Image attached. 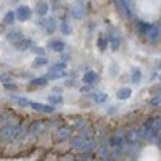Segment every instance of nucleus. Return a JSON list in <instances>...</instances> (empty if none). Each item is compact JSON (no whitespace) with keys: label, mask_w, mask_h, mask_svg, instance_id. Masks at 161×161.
I'll use <instances>...</instances> for the list:
<instances>
[{"label":"nucleus","mask_w":161,"mask_h":161,"mask_svg":"<svg viewBox=\"0 0 161 161\" xmlns=\"http://www.w3.org/2000/svg\"><path fill=\"white\" fill-rule=\"evenodd\" d=\"M18 121H11L10 124L3 126L0 129V145H11L13 139H15V134H16V129H18Z\"/></svg>","instance_id":"nucleus-1"},{"label":"nucleus","mask_w":161,"mask_h":161,"mask_svg":"<svg viewBox=\"0 0 161 161\" xmlns=\"http://www.w3.org/2000/svg\"><path fill=\"white\" fill-rule=\"evenodd\" d=\"M47 121H42V119H39V121H32L31 124H28V140L32 139V137H37L40 136L45 129H47Z\"/></svg>","instance_id":"nucleus-2"},{"label":"nucleus","mask_w":161,"mask_h":161,"mask_svg":"<svg viewBox=\"0 0 161 161\" xmlns=\"http://www.w3.org/2000/svg\"><path fill=\"white\" fill-rule=\"evenodd\" d=\"M71 136H73V127L61 126V127H58L55 132H53V140L55 142H64V140L71 139Z\"/></svg>","instance_id":"nucleus-3"},{"label":"nucleus","mask_w":161,"mask_h":161,"mask_svg":"<svg viewBox=\"0 0 161 161\" xmlns=\"http://www.w3.org/2000/svg\"><path fill=\"white\" fill-rule=\"evenodd\" d=\"M93 139V137H92ZM89 140H90V137H87V136H84V134H77L76 137H73L71 139V147L74 150H79V152H82L84 148H86V145L89 143Z\"/></svg>","instance_id":"nucleus-4"},{"label":"nucleus","mask_w":161,"mask_h":161,"mask_svg":"<svg viewBox=\"0 0 161 161\" xmlns=\"http://www.w3.org/2000/svg\"><path fill=\"white\" fill-rule=\"evenodd\" d=\"M15 15H16V21L24 23V21H29L32 18V10L28 5H19V7H16Z\"/></svg>","instance_id":"nucleus-5"},{"label":"nucleus","mask_w":161,"mask_h":161,"mask_svg":"<svg viewBox=\"0 0 161 161\" xmlns=\"http://www.w3.org/2000/svg\"><path fill=\"white\" fill-rule=\"evenodd\" d=\"M108 145H110V148H123V147H126L124 132H116L114 136H111L108 140Z\"/></svg>","instance_id":"nucleus-6"},{"label":"nucleus","mask_w":161,"mask_h":161,"mask_svg":"<svg viewBox=\"0 0 161 161\" xmlns=\"http://www.w3.org/2000/svg\"><path fill=\"white\" fill-rule=\"evenodd\" d=\"M29 108H32L36 113H44V114L55 113V106H52V105H44V103H37V102H31Z\"/></svg>","instance_id":"nucleus-7"},{"label":"nucleus","mask_w":161,"mask_h":161,"mask_svg":"<svg viewBox=\"0 0 161 161\" xmlns=\"http://www.w3.org/2000/svg\"><path fill=\"white\" fill-rule=\"evenodd\" d=\"M97 150H98L97 153H98L100 161H114V156H113V152L110 148V145H100Z\"/></svg>","instance_id":"nucleus-8"},{"label":"nucleus","mask_w":161,"mask_h":161,"mask_svg":"<svg viewBox=\"0 0 161 161\" xmlns=\"http://www.w3.org/2000/svg\"><path fill=\"white\" fill-rule=\"evenodd\" d=\"M159 36H161V26L158 24H153L152 26V29L148 31V34H147V40H148L150 44H156L158 40H159Z\"/></svg>","instance_id":"nucleus-9"},{"label":"nucleus","mask_w":161,"mask_h":161,"mask_svg":"<svg viewBox=\"0 0 161 161\" xmlns=\"http://www.w3.org/2000/svg\"><path fill=\"white\" fill-rule=\"evenodd\" d=\"M5 39L8 40V42H10L11 45H15V44H18V42H19L21 39H24V36H23V32H21L19 29H11V31H8V32H7Z\"/></svg>","instance_id":"nucleus-10"},{"label":"nucleus","mask_w":161,"mask_h":161,"mask_svg":"<svg viewBox=\"0 0 161 161\" xmlns=\"http://www.w3.org/2000/svg\"><path fill=\"white\" fill-rule=\"evenodd\" d=\"M39 26L44 28L48 34H53L57 31V24H55V18H47V19H40L39 21Z\"/></svg>","instance_id":"nucleus-11"},{"label":"nucleus","mask_w":161,"mask_h":161,"mask_svg":"<svg viewBox=\"0 0 161 161\" xmlns=\"http://www.w3.org/2000/svg\"><path fill=\"white\" fill-rule=\"evenodd\" d=\"M47 47L52 50V52H57V53H61L64 48H66V44L63 42V40L60 39H52L50 42L47 44Z\"/></svg>","instance_id":"nucleus-12"},{"label":"nucleus","mask_w":161,"mask_h":161,"mask_svg":"<svg viewBox=\"0 0 161 161\" xmlns=\"http://www.w3.org/2000/svg\"><path fill=\"white\" fill-rule=\"evenodd\" d=\"M18 52H24V50H32V47H34V42H32V39H28V37H24V39H21L18 44H15L13 45Z\"/></svg>","instance_id":"nucleus-13"},{"label":"nucleus","mask_w":161,"mask_h":161,"mask_svg":"<svg viewBox=\"0 0 161 161\" xmlns=\"http://www.w3.org/2000/svg\"><path fill=\"white\" fill-rule=\"evenodd\" d=\"M82 80H84L86 86H95L98 80H100V77H98V74H97L95 71H87V73L84 74Z\"/></svg>","instance_id":"nucleus-14"},{"label":"nucleus","mask_w":161,"mask_h":161,"mask_svg":"<svg viewBox=\"0 0 161 161\" xmlns=\"http://www.w3.org/2000/svg\"><path fill=\"white\" fill-rule=\"evenodd\" d=\"M36 13L40 16V18H45L47 13H48V3L45 0H39L37 5H36Z\"/></svg>","instance_id":"nucleus-15"},{"label":"nucleus","mask_w":161,"mask_h":161,"mask_svg":"<svg viewBox=\"0 0 161 161\" xmlns=\"http://www.w3.org/2000/svg\"><path fill=\"white\" fill-rule=\"evenodd\" d=\"M126 136V143H136L140 140V136H139V129H129Z\"/></svg>","instance_id":"nucleus-16"},{"label":"nucleus","mask_w":161,"mask_h":161,"mask_svg":"<svg viewBox=\"0 0 161 161\" xmlns=\"http://www.w3.org/2000/svg\"><path fill=\"white\" fill-rule=\"evenodd\" d=\"M47 82H48V79L44 76H40V77H34V79H31L29 80V86L32 87V89H37V87H44V86H47Z\"/></svg>","instance_id":"nucleus-17"},{"label":"nucleus","mask_w":161,"mask_h":161,"mask_svg":"<svg viewBox=\"0 0 161 161\" xmlns=\"http://www.w3.org/2000/svg\"><path fill=\"white\" fill-rule=\"evenodd\" d=\"M116 97H118V100H127V98H130L132 97V89L130 87H121L118 90V93H116Z\"/></svg>","instance_id":"nucleus-18"},{"label":"nucleus","mask_w":161,"mask_h":161,"mask_svg":"<svg viewBox=\"0 0 161 161\" xmlns=\"http://www.w3.org/2000/svg\"><path fill=\"white\" fill-rule=\"evenodd\" d=\"M152 26H153V23H147V21H139V23H137L139 32H140L142 36H147V34H148V31L152 29Z\"/></svg>","instance_id":"nucleus-19"},{"label":"nucleus","mask_w":161,"mask_h":161,"mask_svg":"<svg viewBox=\"0 0 161 161\" xmlns=\"http://www.w3.org/2000/svg\"><path fill=\"white\" fill-rule=\"evenodd\" d=\"M11 100L15 102L16 105L23 106V108H29V105H31V102H29L28 98H24V97H19V95H11Z\"/></svg>","instance_id":"nucleus-20"},{"label":"nucleus","mask_w":161,"mask_h":161,"mask_svg":"<svg viewBox=\"0 0 161 161\" xmlns=\"http://www.w3.org/2000/svg\"><path fill=\"white\" fill-rule=\"evenodd\" d=\"M66 69V61H60V63H55V64H52L50 66V71L48 73H53V74H57V73H64Z\"/></svg>","instance_id":"nucleus-21"},{"label":"nucleus","mask_w":161,"mask_h":161,"mask_svg":"<svg viewBox=\"0 0 161 161\" xmlns=\"http://www.w3.org/2000/svg\"><path fill=\"white\" fill-rule=\"evenodd\" d=\"M108 44L111 45V50H118L119 45H121V37L119 36H108Z\"/></svg>","instance_id":"nucleus-22"},{"label":"nucleus","mask_w":161,"mask_h":161,"mask_svg":"<svg viewBox=\"0 0 161 161\" xmlns=\"http://www.w3.org/2000/svg\"><path fill=\"white\" fill-rule=\"evenodd\" d=\"M3 23L5 24H15L16 23V15H15V11L13 10H8L5 13V16H3Z\"/></svg>","instance_id":"nucleus-23"},{"label":"nucleus","mask_w":161,"mask_h":161,"mask_svg":"<svg viewBox=\"0 0 161 161\" xmlns=\"http://www.w3.org/2000/svg\"><path fill=\"white\" fill-rule=\"evenodd\" d=\"M92 98L95 100V103L102 105L105 102H108V95L106 93H102V92H95V93H92Z\"/></svg>","instance_id":"nucleus-24"},{"label":"nucleus","mask_w":161,"mask_h":161,"mask_svg":"<svg viewBox=\"0 0 161 161\" xmlns=\"http://www.w3.org/2000/svg\"><path fill=\"white\" fill-rule=\"evenodd\" d=\"M11 121H15V118H11L8 113H0V129L7 124H10Z\"/></svg>","instance_id":"nucleus-25"},{"label":"nucleus","mask_w":161,"mask_h":161,"mask_svg":"<svg viewBox=\"0 0 161 161\" xmlns=\"http://www.w3.org/2000/svg\"><path fill=\"white\" fill-rule=\"evenodd\" d=\"M48 103H50L52 106H58V105L63 103V97H61V95H55V93H52V95L48 97Z\"/></svg>","instance_id":"nucleus-26"},{"label":"nucleus","mask_w":161,"mask_h":161,"mask_svg":"<svg viewBox=\"0 0 161 161\" xmlns=\"http://www.w3.org/2000/svg\"><path fill=\"white\" fill-rule=\"evenodd\" d=\"M110 44H108V39H106V36H102V37H98V40H97V47L100 48V50H106V47H108Z\"/></svg>","instance_id":"nucleus-27"},{"label":"nucleus","mask_w":161,"mask_h":161,"mask_svg":"<svg viewBox=\"0 0 161 161\" xmlns=\"http://www.w3.org/2000/svg\"><path fill=\"white\" fill-rule=\"evenodd\" d=\"M140 79H142L140 69L134 68V69H132V76H130V80H132V84H137V82H140Z\"/></svg>","instance_id":"nucleus-28"},{"label":"nucleus","mask_w":161,"mask_h":161,"mask_svg":"<svg viewBox=\"0 0 161 161\" xmlns=\"http://www.w3.org/2000/svg\"><path fill=\"white\" fill-rule=\"evenodd\" d=\"M60 31H61V34H63V36H69V34H71V26L63 19V23L60 24Z\"/></svg>","instance_id":"nucleus-29"},{"label":"nucleus","mask_w":161,"mask_h":161,"mask_svg":"<svg viewBox=\"0 0 161 161\" xmlns=\"http://www.w3.org/2000/svg\"><path fill=\"white\" fill-rule=\"evenodd\" d=\"M47 57H36V60H34V66L36 68H40V66H45L47 64Z\"/></svg>","instance_id":"nucleus-30"},{"label":"nucleus","mask_w":161,"mask_h":161,"mask_svg":"<svg viewBox=\"0 0 161 161\" xmlns=\"http://www.w3.org/2000/svg\"><path fill=\"white\" fill-rule=\"evenodd\" d=\"M32 50H34V53L37 57H45V50L44 48H40V47H32Z\"/></svg>","instance_id":"nucleus-31"},{"label":"nucleus","mask_w":161,"mask_h":161,"mask_svg":"<svg viewBox=\"0 0 161 161\" xmlns=\"http://www.w3.org/2000/svg\"><path fill=\"white\" fill-rule=\"evenodd\" d=\"M3 87H5L7 90H18V86H16L15 82H5Z\"/></svg>","instance_id":"nucleus-32"},{"label":"nucleus","mask_w":161,"mask_h":161,"mask_svg":"<svg viewBox=\"0 0 161 161\" xmlns=\"http://www.w3.org/2000/svg\"><path fill=\"white\" fill-rule=\"evenodd\" d=\"M150 105L152 106H156V105H161V97L158 95V97H153L152 100H150Z\"/></svg>","instance_id":"nucleus-33"},{"label":"nucleus","mask_w":161,"mask_h":161,"mask_svg":"<svg viewBox=\"0 0 161 161\" xmlns=\"http://www.w3.org/2000/svg\"><path fill=\"white\" fill-rule=\"evenodd\" d=\"M0 80H2L3 84H5V82H11V79H10L8 74H2V76H0Z\"/></svg>","instance_id":"nucleus-34"},{"label":"nucleus","mask_w":161,"mask_h":161,"mask_svg":"<svg viewBox=\"0 0 161 161\" xmlns=\"http://www.w3.org/2000/svg\"><path fill=\"white\" fill-rule=\"evenodd\" d=\"M89 90H93V86H84V87H80V92H89Z\"/></svg>","instance_id":"nucleus-35"},{"label":"nucleus","mask_w":161,"mask_h":161,"mask_svg":"<svg viewBox=\"0 0 161 161\" xmlns=\"http://www.w3.org/2000/svg\"><path fill=\"white\" fill-rule=\"evenodd\" d=\"M159 80H161V74H159Z\"/></svg>","instance_id":"nucleus-36"},{"label":"nucleus","mask_w":161,"mask_h":161,"mask_svg":"<svg viewBox=\"0 0 161 161\" xmlns=\"http://www.w3.org/2000/svg\"><path fill=\"white\" fill-rule=\"evenodd\" d=\"M159 39H161V36H159Z\"/></svg>","instance_id":"nucleus-37"}]
</instances>
